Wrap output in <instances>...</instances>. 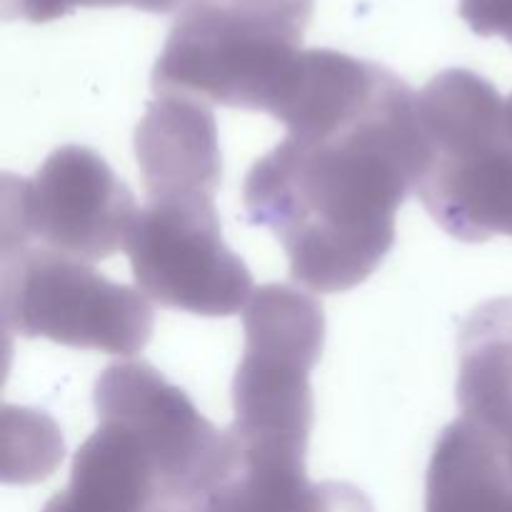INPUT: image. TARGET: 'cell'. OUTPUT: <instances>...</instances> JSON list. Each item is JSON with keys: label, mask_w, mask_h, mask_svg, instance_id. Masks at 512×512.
Returning <instances> with one entry per match:
<instances>
[{"label": "cell", "mask_w": 512, "mask_h": 512, "mask_svg": "<svg viewBox=\"0 0 512 512\" xmlns=\"http://www.w3.org/2000/svg\"><path fill=\"white\" fill-rule=\"evenodd\" d=\"M0 313L8 333L133 358L153 335L140 288L113 283L93 263L43 245L3 248Z\"/></svg>", "instance_id": "8992f818"}, {"label": "cell", "mask_w": 512, "mask_h": 512, "mask_svg": "<svg viewBox=\"0 0 512 512\" xmlns=\"http://www.w3.org/2000/svg\"><path fill=\"white\" fill-rule=\"evenodd\" d=\"M418 93L388 70L368 103L288 138L245 178L250 223L275 233L315 293L365 283L395 243V213L425 170Z\"/></svg>", "instance_id": "6da1fadb"}, {"label": "cell", "mask_w": 512, "mask_h": 512, "mask_svg": "<svg viewBox=\"0 0 512 512\" xmlns=\"http://www.w3.org/2000/svg\"><path fill=\"white\" fill-rule=\"evenodd\" d=\"M245 350L233 383L235 465L210 510H328L340 488L305 473L313 428L310 370L325 343L318 298L293 285L253 290L243 315Z\"/></svg>", "instance_id": "7a4b0ae2"}, {"label": "cell", "mask_w": 512, "mask_h": 512, "mask_svg": "<svg viewBox=\"0 0 512 512\" xmlns=\"http://www.w3.org/2000/svg\"><path fill=\"white\" fill-rule=\"evenodd\" d=\"M5 183L3 248L38 243L70 258L98 263L125 250L138 203L95 150L63 145L30 180Z\"/></svg>", "instance_id": "ba28073f"}, {"label": "cell", "mask_w": 512, "mask_h": 512, "mask_svg": "<svg viewBox=\"0 0 512 512\" xmlns=\"http://www.w3.org/2000/svg\"><path fill=\"white\" fill-rule=\"evenodd\" d=\"M308 5H198L175 23L153 68L155 95L270 110L303 53Z\"/></svg>", "instance_id": "5b68a950"}, {"label": "cell", "mask_w": 512, "mask_h": 512, "mask_svg": "<svg viewBox=\"0 0 512 512\" xmlns=\"http://www.w3.org/2000/svg\"><path fill=\"white\" fill-rule=\"evenodd\" d=\"M125 250L138 288L163 308L230 318L253 295V275L223 240L215 193L148 198Z\"/></svg>", "instance_id": "52a82bcc"}, {"label": "cell", "mask_w": 512, "mask_h": 512, "mask_svg": "<svg viewBox=\"0 0 512 512\" xmlns=\"http://www.w3.org/2000/svg\"><path fill=\"white\" fill-rule=\"evenodd\" d=\"M425 170L415 195L453 238L512 235V130L498 90L465 68L435 75L418 93Z\"/></svg>", "instance_id": "277c9868"}, {"label": "cell", "mask_w": 512, "mask_h": 512, "mask_svg": "<svg viewBox=\"0 0 512 512\" xmlns=\"http://www.w3.org/2000/svg\"><path fill=\"white\" fill-rule=\"evenodd\" d=\"M135 155L148 198L215 193L220 185L218 125L203 100L158 95L135 130Z\"/></svg>", "instance_id": "9c48e42d"}, {"label": "cell", "mask_w": 512, "mask_h": 512, "mask_svg": "<svg viewBox=\"0 0 512 512\" xmlns=\"http://www.w3.org/2000/svg\"><path fill=\"white\" fill-rule=\"evenodd\" d=\"M98 430L73 460L78 493L95 510H210L235 465L233 440L185 390L143 360L115 363L95 383Z\"/></svg>", "instance_id": "3957f363"}]
</instances>
